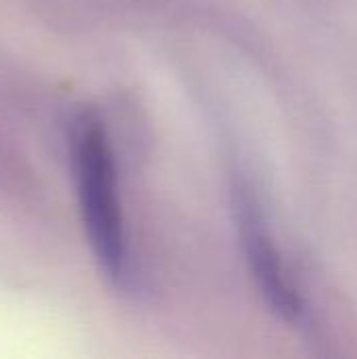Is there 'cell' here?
I'll return each instance as SVG.
<instances>
[{
  "instance_id": "cell-1",
  "label": "cell",
  "mask_w": 357,
  "mask_h": 359,
  "mask_svg": "<svg viewBox=\"0 0 357 359\" xmlns=\"http://www.w3.org/2000/svg\"><path fill=\"white\" fill-rule=\"evenodd\" d=\"M74 172L84 229L105 276L122 286L128 278V244L116 162L103 122L82 114L72 130Z\"/></svg>"
},
{
  "instance_id": "cell-2",
  "label": "cell",
  "mask_w": 357,
  "mask_h": 359,
  "mask_svg": "<svg viewBox=\"0 0 357 359\" xmlns=\"http://www.w3.org/2000/svg\"><path fill=\"white\" fill-rule=\"evenodd\" d=\"M234 212L250 273L267 307L286 324L303 326L307 322L303 299L286 278L282 259L276 250L259 202L246 185H236L234 189Z\"/></svg>"
}]
</instances>
